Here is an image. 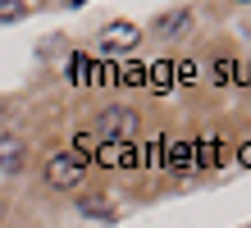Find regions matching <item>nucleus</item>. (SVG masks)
I'll list each match as a JSON object with an SVG mask.
<instances>
[{
	"label": "nucleus",
	"mask_w": 251,
	"mask_h": 228,
	"mask_svg": "<svg viewBox=\"0 0 251 228\" xmlns=\"http://www.w3.org/2000/svg\"><path fill=\"white\" fill-rule=\"evenodd\" d=\"M114 82H124V87H146V64H124V73H114Z\"/></svg>",
	"instance_id": "9d476101"
},
{
	"label": "nucleus",
	"mask_w": 251,
	"mask_h": 228,
	"mask_svg": "<svg viewBox=\"0 0 251 228\" xmlns=\"http://www.w3.org/2000/svg\"><path fill=\"white\" fill-rule=\"evenodd\" d=\"M64 78H69V82H87V59H82V55H69Z\"/></svg>",
	"instance_id": "ddd939ff"
},
{
	"label": "nucleus",
	"mask_w": 251,
	"mask_h": 228,
	"mask_svg": "<svg viewBox=\"0 0 251 228\" xmlns=\"http://www.w3.org/2000/svg\"><path fill=\"white\" fill-rule=\"evenodd\" d=\"M142 37H146V32H142L132 19H114V23L100 27V51H110V55H128Z\"/></svg>",
	"instance_id": "39448f33"
},
{
	"label": "nucleus",
	"mask_w": 251,
	"mask_h": 228,
	"mask_svg": "<svg viewBox=\"0 0 251 228\" xmlns=\"http://www.w3.org/2000/svg\"><path fill=\"white\" fill-rule=\"evenodd\" d=\"M82 178H87V160H78L73 151H55V155H46V187L78 192Z\"/></svg>",
	"instance_id": "f03ea898"
},
{
	"label": "nucleus",
	"mask_w": 251,
	"mask_h": 228,
	"mask_svg": "<svg viewBox=\"0 0 251 228\" xmlns=\"http://www.w3.org/2000/svg\"><path fill=\"white\" fill-rule=\"evenodd\" d=\"M215 82H219V87L238 82V59H228V55H224V59H215Z\"/></svg>",
	"instance_id": "f8f14e48"
},
{
	"label": "nucleus",
	"mask_w": 251,
	"mask_h": 228,
	"mask_svg": "<svg viewBox=\"0 0 251 228\" xmlns=\"http://www.w3.org/2000/svg\"><path fill=\"white\" fill-rule=\"evenodd\" d=\"M27 19V0H0V23H19Z\"/></svg>",
	"instance_id": "9b49d317"
},
{
	"label": "nucleus",
	"mask_w": 251,
	"mask_h": 228,
	"mask_svg": "<svg viewBox=\"0 0 251 228\" xmlns=\"http://www.w3.org/2000/svg\"><path fill=\"white\" fill-rule=\"evenodd\" d=\"M192 23H197V14H192L187 5H174L165 14H155V23H151V37L155 41H183L192 32Z\"/></svg>",
	"instance_id": "20e7f679"
},
{
	"label": "nucleus",
	"mask_w": 251,
	"mask_h": 228,
	"mask_svg": "<svg viewBox=\"0 0 251 228\" xmlns=\"http://www.w3.org/2000/svg\"><path fill=\"white\" fill-rule=\"evenodd\" d=\"M142 132V114L132 105H110V110L96 114L92 124V142H114V146H132Z\"/></svg>",
	"instance_id": "f257e3e1"
},
{
	"label": "nucleus",
	"mask_w": 251,
	"mask_h": 228,
	"mask_svg": "<svg viewBox=\"0 0 251 228\" xmlns=\"http://www.w3.org/2000/svg\"><path fill=\"white\" fill-rule=\"evenodd\" d=\"M160 169L174 178L197 174V142L192 137H165V155H160Z\"/></svg>",
	"instance_id": "7ed1b4c3"
},
{
	"label": "nucleus",
	"mask_w": 251,
	"mask_h": 228,
	"mask_svg": "<svg viewBox=\"0 0 251 228\" xmlns=\"http://www.w3.org/2000/svg\"><path fill=\"white\" fill-rule=\"evenodd\" d=\"M23 155H27V146L19 137H0V174H14L23 164Z\"/></svg>",
	"instance_id": "6e6552de"
},
{
	"label": "nucleus",
	"mask_w": 251,
	"mask_h": 228,
	"mask_svg": "<svg viewBox=\"0 0 251 228\" xmlns=\"http://www.w3.org/2000/svg\"><path fill=\"white\" fill-rule=\"evenodd\" d=\"M78 210H82V215H92V219H114V201H105V196H82Z\"/></svg>",
	"instance_id": "1a4fd4ad"
},
{
	"label": "nucleus",
	"mask_w": 251,
	"mask_h": 228,
	"mask_svg": "<svg viewBox=\"0 0 251 228\" xmlns=\"http://www.w3.org/2000/svg\"><path fill=\"white\" fill-rule=\"evenodd\" d=\"M174 64H178V59H155L151 69H146V87L155 91V96H165V91H174Z\"/></svg>",
	"instance_id": "0eeeda50"
},
{
	"label": "nucleus",
	"mask_w": 251,
	"mask_h": 228,
	"mask_svg": "<svg viewBox=\"0 0 251 228\" xmlns=\"http://www.w3.org/2000/svg\"><path fill=\"white\" fill-rule=\"evenodd\" d=\"M242 164H251V142H242Z\"/></svg>",
	"instance_id": "4468645a"
},
{
	"label": "nucleus",
	"mask_w": 251,
	"mask_h": 228,
	"mask_svg": "<svg viewBox=\"0 0 251 228\" xmlns=\"http://www.w3.org/2000/svg\"><path fill=\"white\" fill-rule=\"evenodd\" d=\"M92 160L100 164V169H124V164H132V146H114V142H96Z\"/></svg>",
	"instance_id": "423d86ee"
},
{
	"label": "nucleus",
	"mask_w": 251,
	"mask_h": 228,
	"mask_svg": "<svg viewBox=\"0 0 251 228\" xmlns=\"http://www.w3.org/2000/svg\"><path fill=\"white\" fill-rule=\"evenodd\" d=\"M60 5H87V0H60Z\"/></svg>",
	"instance_id": "2eb2a0df"
}]
</instances>
